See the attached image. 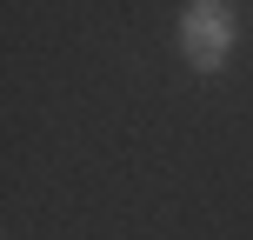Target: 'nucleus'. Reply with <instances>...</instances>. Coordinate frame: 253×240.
<instances>
[{
	"mask_svg": "<svg viewBox=\"0 0 253 240\" xmlns=\"http://www.w3.org/2000/svg\"><path fill=\"white\" fill-rule=\"evenodd\" d=\"M180 40H187V60L200 67H220L227 60V47H233V27H227V7H213V0H207V7H187V27H180Z\"/></svg>",
	"mask_w": 253,
	"mask_h": 240,
	"instance_id": "obj_1",
	"label": "nucleus"
}]
</instances>
